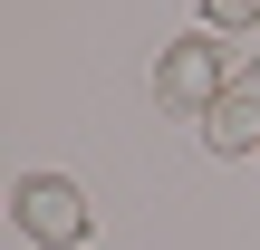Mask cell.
<instances>
[{
  "label": "cell",
  "instance_id": "4",
  "mask_svg": "<svg viewBox=\"0 0 260 250\" xmlns=\"http://www.w3.org/2000/svg\"><path fill=\"white\" fill-rule=\"evenodd\" d=\"M203 19H212V39H222V29H251L260 0H203Z\"/></svg>",
  "mask_w": 260,
  "mask_h": 250
},
{
  "label": "cell",
  "instance_id": "1",
  "mask_svg": "<svg viewBox=\"0 0 260 250\" xmlns=\"http://www.w3.org/2000/svg\"><path fill=\"white\" fill-rule=\"evenodd\" d=\"M232 77H241V67H232V48H222L212 29H193V39H174V48L154 58V96H164L174 116H212V106L232 96Z\"/></svg>",
  "mask_w": 260,
  "mask_h": 250
},
{
  "label": "cell",
  "instance_id": "3",
  "mask_svg": "<svg viewBox=\"0 0 260 250\" xmlns=\"http://www.w3.org/2000/svg\"><path fill=\"white\" fill-rule=\"evenodd\" d=\"M203 145H212V154H260V67H251V58H241L232 96L203 116Z\"/></svg>",
  "mask_w": 260,
  "mask_h": 250
},
{
  "label": "cell",
  "instance_id": "2",
  "mask_svg": "<svg viewBox=\"0 0 260 250\" xmlns=\"http://www.w3.org/2000/svg\"><path fill=\"white\" fill-rule=\"evenodd\" d=\"M10 222H19L29 241H48V250H77L96 231V212H87V193H77L68 173H29V183L10 193Z\"/></svg>",
  "mask_w": 260,
  "mask_h": 250
}]
</instances>
